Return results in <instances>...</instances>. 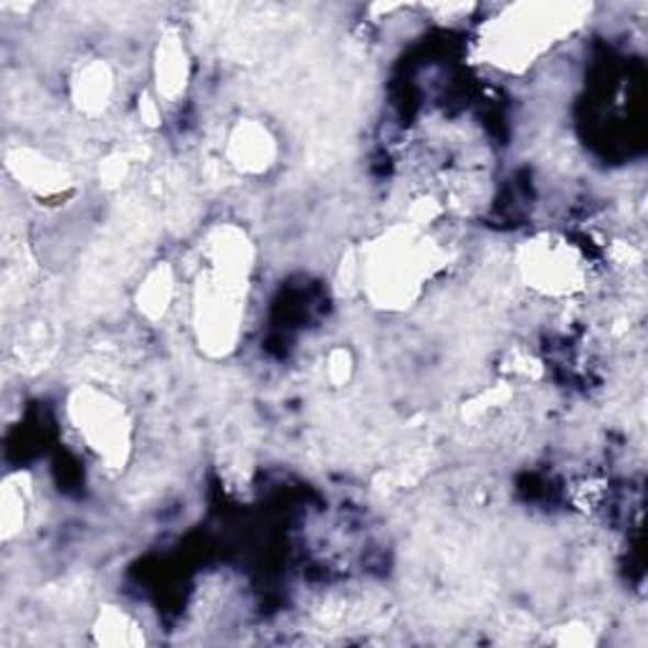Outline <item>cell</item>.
<instances>
[{"label":"cell","mask_w":648,"mask_h":648,"mask_svg":"<svg viewBox=\"0 0 648 648\" xmlns=\"http://www.w3.org/2000/svg\"><path fill=\"white\" fill-rule=\"evenodd\" d=\"M71 418L85 436L91 451L104 456L107 461H122L127 454V415L122 405L102 393H77L71 401Z\"/></svg>","instance_id":"cell-1"},{"label":"cell","mask_w":648,"mask_h":648,"mask_svg":"<svg viewBox=\"0 0 648 648\" xmlns=\"http://www.w3.org/2000/svg\"><path fill=\"white\" fill-rule=\"evenodd\" d=\"M525 271L535 287L545 292H572L583 277L578 254L568 244H552V241H543L529 248Z\"/></svg>","instance_id":"cell-2"},{"label":"cell","mask_w":648,"mask_h":648,"mask_svg":"<svg viewBox=\"0 0 648 648\" xmlns=\"http://www.w3.org/2000/svg\"><path fill=\"white\" fill-rule=\"evenodd\" d=\"M231 157L241 170H261L273 157V139L261 124H241L231 135Z\"/></svg>","instance_id":"cell-3"},{"label":"cell","mask_w":648,"mask_h":648,"mask_svg":"<svg viewBox=\"0 0 648 648\" xmlns=\"http://www.w3.org/2000/svg\"><path fill=\"white\" fill-rule=\"evenodd\" d=\"M94 634L97 641L107 646L143 644V630H139L137 623L120 608H107L97 621Z\"/></svg>","instance_id":"cell-4"},{"label":"cell","mask_w":648,"mask_h":648,"mask_svg":"<svg viewBox=\"0 0 648 648\" xmlns=\"http://www.w3.org/2000/svg\"><path fill=\"white\" fill-rule=\"evenodd\" d=\"M112 91V74L104 64H94L77 79V99L85 110H99Z\"/></svg>","instance_id":"cell-5"},{"label":"cell","mask_w":648,"mask_h":648,"mask_svg":"<svg viewBox=\"0 0 648 648\" xmlns=\"http://www.w3.org/2000/svg\"><path fill=\"white\" fill-rule=\"evenodd\" d=\"M170 292H172V279L165 266L149 273L145 289L139 292V306H143L147 317H160V314L168 310Z\"/></svg>","instance_id":"cell-6"}]
</instances>
